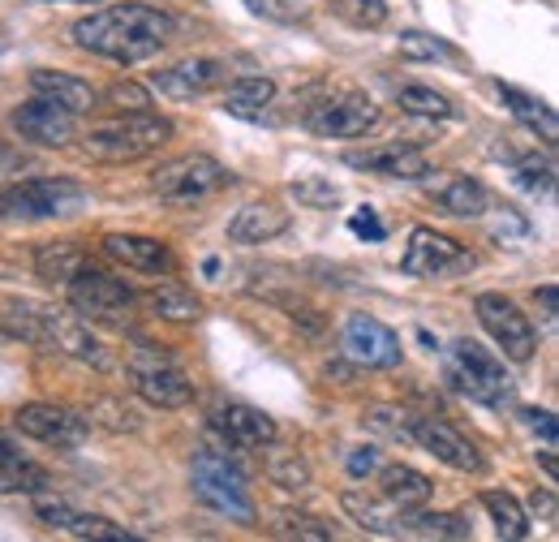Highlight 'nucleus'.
<instances>
[{"instance_id": "nucleus-1", "label": "nucleus", "mask_w": 559, "mask_h": 542, "mask_svg": "<svg viewBox=\"0 0 559 542\" xmlns=\"http://www.w3.org/2000/svg\"><path fill=\"white\" fill-rule=\"evenodd\" d=\"M73 39L91 57H104L112 66H139V61H151L168 48L173 17L155 4L126 0V4H112V9H95L91 17H78Z\"/></svg>"}, {"instance_id": "nucleus-2", "label": "nucleus", "mask_w": 559, "mask_h": 542, "mask_svg": "<svg viewBox=\"0 0 559 542\" xmlns=\"http://www.w3.org/2000/svg\"><path fill=\"white\" fill-rule=\"evenodd\" d=\"M168 138H173V121L155 117L146 108V113H130V117H117V121L91 130L82 138V151L95 164H134V160L155 155L159 146H168Z\"/></svg>"}, {"instance_id": "nucleus-3", "label": "nucleus", "mask_w": 559, "mask_h": 542, "mask_svg": "<svg viewBox=\"0 0 559 542\" xmlns=\"http://www.w3.org/2000/svg\"><path fill=\"white\" fill-rule=\"evenodd\" d=\"M443 375H448V384L461 397H469L478 405L499 409L512 401V375L503 370V362L490 353L487 344H478V340L469 337L452 340V349L443 357Z\"/></svg>"}, {"instance_id": "nucleus-4", "label": "nucleus", "mask_w": 559, "mask_h": 542, "mask_svg": "<svg viewBox=\"0 0 559 542\" xmlns=\"http://www.w3.org/2000/svg\"><path fill=\"white\" fill-rule=\"evenodd\" d=\"M190 486L194 495L207 504L211 512L219 517H233L241 526L254 521V495H250V482L241 474L237 461H228L224 452H199L194 466H190Z\"/></svg>"}, {"instance_id": "nucleus-5", "label": "nucleus", "mask_w": 559, "mask_h": 542, "mask_svg": "<svg viewBox=\"0 0 559 542\" xmlns=\"http://www.w3.org/2000/svg\"><path fill=\"white\" fill-rule=\"evenodd\" d=\"M86 207V190L73 177L17 181L0 195V220H61Z\"/></svg>"}, {"instance_id": "nucleus-6", "label": "nucleus", "mask_w": 559, "mask_h": 542, "mask_svg": "<svg viewBox=\"0 0 559 542\" xmlns=\"http://www.w3.org/2000/svg\"><path fill=\"white\" fill-rule=\"evenodd\" d=\"M126 375H130L134 392H139L146 405L186 409L194 401L190 375H186V370L173 362V353H164V349H134V353L126 357Z\"/></svg>"}, {"instance_id": "nucleus-7", "label": "nucleus", "mask_w": 559, "mask_h": 542, "mask_svg": "<svg viewBox=\"0 0 559 542\" xmlns=\"http://www.w3.org/2000/svg\"><path fill=\"white\" fill-rule=\"evenodd\" d=\"M70 288V306L82 315V319H104V323H117L130 306H134V288L112 275V271L95 268L91 259L73 271V280L66 284Z\"/></svg>"}, {"instance_id": "nucleus-8", "label": "nucleus", "mask_w": 559, "mask_h": 542, "mask_svg": "<svg viewBox=\"0 0 559 542\" xmlns=\"http://www.w3.org/2000/svg\"><path fill=\"white\" fill-rule=\"evenodd\" d=\"M233 177L219 160L211 155H177L168 164H159L151 173V190L159 199H177V203H190V199H207L215 190H224Z\"/></svg>"}, {"instance_id": "nucleus-9", "label": "nucleus", "mask_w": 559, "mask_h": 542, "mask_svg": "<svg viewBox=\"0 0 559 542\" xmlns=\"http://www.w3.org/2000/svg\"><path fill=\"white\" fill-rule=\"evenodd\" d=\"M474 310H478L483 332L503 349L508 362H521V366H525V362L538 353V332H534V323H530V319L521 315V306L508 302L503 293H483V297L474 302Z\"/></svg>"}, {"instance_id": "nucleus-10", "label": "nucleus", "mask_w": 559, "mask_h": 542, "mask_svg": "<svg viewBox=\"0 0 559 542\" xmlns=\"http://www.w3.org/2000/svg\"><path fill=\"white\" fill-rule=\"evenodd\" d=\"M374 126H379V108L361 91H332L306 113V130L319 138H361Z\"/></svg>"}, {"instance_id": "nucleus-11", "label": "nucleus", "mask_w": 559, "mask_h": 542, "mask_svg": "<svg viewBox=\"0 0 559 542\" xmlns=\"http://www.w3.org/2000/svg\"><path fill=\"white\" fill-rule=\"evenodd\" d=\"M401 268L409 271V275H421V280H448V275H469L474 271V255L456 237H448V233L414 228Z\"/></svg>"}, {"instance_id": "nucleus-12", "label": "nucleus", "mask_w": 559, "mask_h": 542, "mask_svg": "<svg viewBox=\"0 0 559 542\" xmlns=\"http://www.w3.org/2000/svg\"><path fill=\"white\" fill-rule=\"evenodd\" d=\"M13 426L48 448H78L86 444L91 435V417L78 413L70 405H48V401H35V405H22L13 413Z\"/></svg>"}, {"instance_id": "nucleus-13", "label": "nucleus", "mask_w": 559, "mask_h": 542, "mask_svg": "<svg viewBox=\"0 0 559 542\" xmlns=\"http://www.w3.org/2000/svg\"><path fill=\"white\" fill-rule=\"evenodd\" d=\"M13 130L35 146H57L61 151V146L78 142V113H70L66 104H57L48 95H35V99L13 108Z\"/></svg>"}, {"instance_id": "nucleus-14", "label": "nucleus", "mask_w": 559, "mask_h": 542, "mask_svg": "<svg viewBox=\"0 0 559 542\" xmlns=\"http://www.w3.org/2000/svg\"><path fill=\"white\" fill-rule=\"evenodd\" d=\"M341 349H345V357H349L353 366H366V370H388V366H396L405 357L401 337L388 323L370 319V315H353L349 323H345Z\"/></svg>"}, {"instance_id": "nucleus-15", "label": "nucleus", "mask_w": 559, "mask_h": 542, "mask_svg": "<svg viewBox=\"0 0 559 542\" xmlns=\"http://www.w3.org/2000/svg\"><path fill=\"white\" fill-rule=\"evenodd\" d=\"M409 439L421 444L435 461H443V466H452V470H461V474H483L487 470V461H483V452L452 426V422H439V417H414L409 422Z\"/></svg>"}, {"instance_id": "nucleus-16", "label": "nucleus", "mask_w": 559, "mask_h": 542, "mask_svg": "<svg viewBox=\"0 0 559 542\" xmlns=\"http://www.w3.org/2000/svg\"><path fill=\"white\" fill-rule=\"evenodd\" d=\"M39 344H52L57 353H70V357L95 366V370H108V366H112L108 344L95 337L78 315L57 310V306H44V340H39Z\"/></svg>"}, {"instance_id": "nucleus-17", "label": "nucleus", "mask_w": 559, "mask_h": 542, "mask_svg": "<svg viewBox=\"0 0 559 542\" xmlns=\"http://www.w3.org/2000/svg\"><path fill=\"white\" fill-rule=\"evenodd\" d=\"M228 82V66L215 61V57H190V61H177V66L151 73V91H159L164 99H203L207 91Z\"/></svg>"}, {"instance_id": "nucleus-18", "label": "nucleus", "mask_w": 559, "mask_h": 542, "mask_svg": "<svg viewBox=\"0 0 559 542\" xmlns=\"http://www.w3.org/2000/svg\"><path fill=\"white\" fill-rule=\"evenodd\" d=\"M211 431H219L233 448H267L276 444V422L254 405H241V401H215L211 409Z\"/></svg>"}, {"instance_id": "nucleus-19", "label": "nucleus", "mask_w": 559, "mask_h": 542, "mask_svg": "<svg viewBox=\"0 0 559 542\" xmlns=\"http://www.w3.org/2000/svg\"><path fill=\"white\" fill-rule=\"evenodd\" d=\"M104 255L112 263L130 271H142V275H173L177 271V255L155 241V237H142V233H108L104 237Z\"/></svg>"}, {"instance_id": "nucleus-20", "label": "nucleus", "mask_w": 559, "mask_h": 542, "mask_svg": "<svg viewBox=\"0 0 559 542\" xmlns=\"http://www.w3.org/2000/svg\"><path fill=\"white\" fill-rule=\"evenodd\" d=\"M345 164L349 168H366V173H379V177H392V181H418V177L430 173V160L421 155L418 146H409V142H388V146L349 151Z\"/></svg>"}, {"instance_id": "nucleus-21", "label": "nucleus", "mask_w": 559, "mask_h": 542, "mask_svg": "<svg viewBox=\"0 0 559 542\" xmlns=\"http://www.w3.org/2000/svg\"><path fill=\"white\" fill-rule=\"evenodd\" d=\"M288 211L272 199H259V203H246L233 220H228V241L237 246H267L288 233Z\"/></svg>"}, {"instance_id": "nucleus-22", "label": "nucleus", "mask_w": 559, "mask_h": 542, "mask_svg": "<svg viewBox=\"0 0 559 542\" xmlns=\"http://www.w3.org/2000/svg\"><path fill=\"white\" fill-rule=\"evenodd\" d=\"M341 504H345V512H349L361 530L383 534V539H405V517H409V508H396V504H388L383 495H361V491H345Z\"/></svg>"}, {"instance_id": "nucleus-23", "label": "nucleus", "mask_w": 559, "mask_h": 542, "mask_svg": "<svg viewBox=\"0 0 559 542\" xmlns=\"http://www.w3.org/2000/svg\"><path fill=\"white\" fill-rule=\"evenodd\" d=\"M31 86H35V95H48V99L66 104L70 113H91L99 104V91L86 78H73V73H61V69H35Z\"/></svg>"}, {"instance_id": "nucleus-24", "label": "nucleus", "mask_w": 559, "mask_h": 542, "mask_svg": "<svg viewBox=\"0 0 559 542\" xmlns=\"http://www.w3.org/2000/svg\"><path fill=\"white\" fill-rule=\"evenodd\" d=\"M379 474V495L388 499V504H396V508H426V499H430V478L418 474L414 466H401V461H392V466H379L374 470Z\"/></svg>"}, {"instance_id": "nucleus-25", "label": "nucleus", "mask_w": 559, "mask_h": 542, "mask_svg": "<svg viewBox=\"0 0 559 542\" xmlns=\"http://www.w3.org/2000/svg\"><path fill=\"white\" fill-rule=\"evenodd\" d=\"M495 91H499V99L516 113V121L521 126H530L534 134L543 138L547 146H556V138H559V121H556V113L543 104V99H534L530 91H521V86H503V82H495Z\"/></svg>"}, {"instance_id": "nucleus-26", "label": "nucleus", "mask_w": 559, "mask_h": 542, "mask_svg": "<svg viewBox=\"0 0 559 542\" xmlns=\"http://www.w3.org/2000/svg\"><path fill=\"white\" fill-rule=\"evenodd\" d=\"M435 203L443 207L448 215H456V220H483L490 207V195L478 177H452L448 186L435 190Z\"/></svg>"}, {"instance_id": "nucleus-27", "label": "nucleus", "mask_w": 559, "mask_h": 542, "mask_svg": "<svg viewBox=\"0 0 559 542\" xmlns=\"http://www.w3.org/2000/svg\"><path fill=\"white\" fill-rule=\"evenodd\" d=\"M272 99H276V82H272V78H237V82L228 86L224 113L237 117V121H259Z\"/></svg>"}, {"instance_id": "nucleus-28", "label": "nucleus", "mask_w": 559, "mask_h": 542, "mask_svg": "<svg viewBox=\"0 0 559 542\" xmlns=\"http://www.w3.org/2000/svg\"><path fill=\"white\" fill-rule=\"evenodd\" d=\"M48 491V474L22 457V448L0 452V495H35Z\"/></svg>"}, {"instance_id": "nucleus-29", "label": "nucleus", "mask_w": 559, "mask_h": 542, "mask_svg": "<svg viewBox=\"0 0 559 542\" xmlns=\"http://www.w3.org/2000/svg\"><path fill=\"white\" fill-rule=\"evenodd\" d=\"M483 508L490 512L499 539H508V542L530 539V517H525V508H521L508 491H483Z\"/></svg>"}, {"instance_id": "nucleus-30", "label": "nucleus", "mask_w": 559, "mask_h": 542, "mask_svg": "<svg viewBox=\"0 0 559 542\" xmlns=\"http://www.w3.org/2000/svg\"><path fill=\"white\" fill-rule=\"evenodd\" d=\"M86 263V255L70 246V241H52V246H39L35 250V271H39V280H48V284H70L73 271Z\"/></svg>"}, {"instance_id": "nucleus-31", "label": "nucleus", "mask_w": 559, "mask_h": 542, "mask_svg": "<svg viewBox=\"0 0 559 542\" xmlns=\"http://www.w3.org/2000/svg\"><path fill=\"white\" fill-rule=\"evenodd\" d=\"M405 539H469V526L456 512H421V508H409Z\"/></svg>"}, {"instance_id": "nucleus-32", "label": "nucleus", "mask_w": 559, "mask_h": 542, "mask_svg": "<svg viewBox=\"0 0 559 542\" xmlns=\"http://www.w3.org/2000/svg\"><path fill=\"white\" fill-rule=\"evenodd\" d=\"M155 315L168 323H194V319H203V297L186 284H159L155 288Z\"/></svg>"}, {"instance_id": "nucleus-33", "label": "nucleus", "mask_w": 559, "mask_h": 542, "mask_svg": "<svg viewBox=\"0 0 559 542\" xmlns=\"http://www.w3.org/2000/svg\"><path fill=\"white\" fill-rule=\"evenodd\" d=\"M401 108L409 117H426V121H452L456 117V104L435 86H405L401 91Z\"/></svg>"}, {"instance_id": "nucleus-34", "label": "nucleus", "mask_w": 559, "mask_h": 542, "mask_svg": "<svg viewBox=\"0 0 559 542\" xmlns=\"http://www.w3.org/2000/svg\"><path fill=\"white\" fill-rule=\"evenodd\" d=\"M328 9L357 31H379L388 22V0H328Z\"/></svg>"}, {"instance_id": "nucleus-35", "label": "nucleus", "mask_w": 559, "mask_h": 542, "mask_svg": "<svg viewBox=\"0 0 559 542\" xmlns=\"http://www.w3.org/2000/svg\"><path fill=\"white\" fill-rule=\"evenodd\" d=\"M401 52L409 61H439V66H452L456 61V48L439 35H426V31H405L401 35Z\"/></svg>"}, {"instance_id": "nucleus-36", "label": "nucleus", "mask_w": 559, "mask_h": 542, "mask_svg": "<svg viewBox=\"0 0 559 542\" xmlns=\"http://www.w3.org/2000/svg\"><path fill=\"white\" fill-rule=\"evenodd\" d=\"M293 199L301 207H314V211H332V207L345 203V190L341 186H332L328 177H297L293 186Z\"/></svg>"}, {"instance_id": "nucleus-37", "label": "nucleus", "mask_w": 559, "mask_h": 542, "mask_svg": "<svg viewBox=\"0 0 559 542\" xmlns=\"http://www.w3.org/2000/svg\"><path fill=\"white\" fill-rule=\"evenodd\" d=\"M73 539H95V542H139V534H130L126 526L108 521V517H86V512H73L66 521Z\"/></svg>"}, {"instance_id": "nucleus-38", "label": "nucleus", "mask_w": 559, "mask_h": 542, "mask_svg": "<svg viewBox=\"0 0 559 542\" xmlns=\"http://www.w3.org/2000/svg\"><path fill=\"white\" fill-rule=\"evenodd\" d=\"M512 173H516V186L530 190V195H547L551 181H556V168L551 160H538V155H508Z\"/></svg>"}, {"instance_id": "nucleus-39", "label": "nucleus", "mask_w": 559, "mask_h": 542, "mask_svg": "<svg viewBox=\"0 0 559 542\" xmlns=\"http://www.w3.org/2000/svg\"><path fill=\"white\" fill-rule=\"evenodd\" d=\"M91 422H104L108 431H139V409H130L121 397H104L99 405L91 409Z\"/></svg>"}, {"instance_id": "nucleus-40", "label": "nucleus", "mask_w": 559, "mask_h": 542, "mask_svg": "<svg viewBox=\"0 0 559 542\" xmlns=\"http://www.w3.org/2000/svg\"><path fill=\"white\" fill-rule=\"evenodd\" d=\"M99 99H104L108 108H117V113H146V108H151V91L139 86V82H117V86H108Z\"/></svg>"}, {"instance_id": "nucleus-41", "label": "nucleus", "mask_w": 559, "mask_h": 542, "mask_svg": "<svg viewBox=\"0 0 559 542\" xmlns=\"http://www.w3.org/2000/svg\"><path fill=\"white\" fill-rule=\"evenodd\" d=\"M276 521H280L276 534H284V539H314V542H328V539H332V530H328L323 521L306 517V512H280Z\"/></svg>"}, {"instance_id": "nucleus-42", "label": "nucleus", "mask_w": 559, "mask_h": 542, "mask_svg": "<svg viewBox=\"0 0 559 542\" xmlns=\"http://www.w3.org/2000/svg\"><path fill=\"white\" fill-rule=\"evenodd\" d=\"M366 426H374L379 435H392V439H409V413L396 405H374L366 413Z\"/></svg>"}, {"instance_id": "nucleus-43", "label": "nucleus", "mask_w": 559, "mask_h": 542, "mask_svg": "<svg viewBox=\"0 0 559 542\" xmlns=\"http://www.w3.org/2000/svg\"><path fill=\"white\" fill-rule=\"evenodd\" d=\"M267 474H272V482H280V486L297 491V486L310 482V466H306L301 457H272V461H267Z\"/></svg>"}, {"instance_id": "nucleus-44", "label": "nucleus", "mask_w": 559, "mask_h": 542, "mask_svg": "<svg viewBox=\"0 0 559 542\" xmlns=\"http://www.w3.org/2000/svg\"><path fill=\"white\" fill-rule=\"evenodd\" d=\"M349 228L357 237H366V241H383V237H388V228L379 224V211H374V207H357L349 215Z\"/></svg>"}, {"instance_id": "nucleus-45", "label": "nucleus", "mask_w": 559, "mask_h": 542, "mask_svg": "<svg viewBox=\"0 0 559 542\" xmlns=\"http://www.w3.org/2000/svg\"><path fill=\"white\" fill-rule=\"evenodd\" d=\"M35 512H39L48 526H61V530H66V521L73 517V508L66 499H48L44 491H35Z\"/></svg>"}, {"instance_id": "nucleus-46", "label": "nucleus", "mask_w": 559, "mask_h": 542, "mask_svg": "<svg viewBox=\"0 0 559 542\" xmlns=\"http://www.w3.org/2000/svg\"><path fill=\"white\" fill-rule=\"evenodd\" d=\"M383 461H379V448H353L349 452V461H345V470H349V478H370L374 470H379Z\"/></svg>"}, {"instance_id": "nucleus-47", "label": "nucleus", "mask_w": 559, "mask_h": 542, "mask_svg": "<svg viewBox=\"0 0 559 542\" xmlns=\"http://www.w3.org/2000/svg\"><path fill=\"white\" fill-rule=\"evenodd\" d=\"M26 168H31V160H26L17 146H4V142H0V181H17Z\"/></svg>"}, {"instance_id": "nucleus-48", "label": "nucleus", "mask_w": 559, "mask_h": 542, "mask_svg": "<svg viewBox=\"0 0 559 542\" xmlns=\"http://www.w3.org/2000/svg\"><path fill=\"white\" fill-rule=\"evenodd\" d=\"M521 417H525V422H530V426H534V431L547 439V448H556V435H559L556 413H547V409H521Z\"/></svg>"}, {"instance_id": "nucleus-49", "label": "nucleus", "mask_w": 559, "mask_h": 542, "mask_svg": "<svg viewBox=\"0 0 559 542\" xmlns=\"http://www.w3.org/2000/svg\"><path fill=\"white\" fill-rule=\"evenodd\" d=\"M538 302H543V323H547V328H556L559 323V288L556 284H543Z\"/></svg>"}, {"instance_id": "nucleus-50", "label": "nucleus", "mask_w": 559, "mask_h": 542, "mask_svg": "<svg viewBox=\"0 0 559 542\" xmlns=\"http://www.w3.org/2000/svg\"><path fill=\"white\" fill-rule=\"evenodd\" d=\"M534 508L551 521V517H556V499H551V491H534Z\"/></svg>"}, {"instance_id": "nucleus-51", "label": "nucleus", "mask_w": 559, "mask_h": 542, "mask_svg": "<svg viewBox=\"0 0 559 542\" xmlns=\"http://www.w3.org/2000/svg\"><path fill=\"white\" fill-rule=\"evenodd\" d=\"M70 4H99V0H70Z\"/></svg>"}, {"instance_id": "nucleus-52", "label": "nucleus", "mask_w": 559, "mask_h": 542, "mask_svg": "<svg viewBox=\"0 0 559 542\" xmlns=\"http://www.w3.org/2000/svg\"><path fill=\"white\" fill-rule=\"evenodd\" d=\"M0 52H4V31H0Z\"/></svg>"}, {"instance_id": "nucleus-53", "label": "nucleus", "mask_w": 559, "mask_h": 542, "mask_svg": "<svg viewBox=\"0 0 559 542\" xmlns=\"http://www.w3.org/2000/svg\"><path fill=\"white\" fill-rule=\"evenodd\" d=\"M0 337H4V328H0Z\"/></svg>"}]
</instances>
